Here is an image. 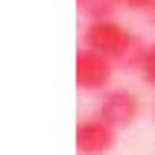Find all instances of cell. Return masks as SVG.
<instances>
[{
	"instance_id": "cell-1",
	"label": "cell",
	"mask_w": 155,
	"mask_h": 155,
	"mask_svg": "<svg viewBox=\"0 0 155 155\" xmlns=\"http://www.w3.org/2000/svg\"><path fill=\"white\" fill-rule=\"evenodd\" d=\"M83 46L109 56L122 69H139L142 53H145V43L129 27H122L119 20H89L86 30H83Z\"/></svg>"
},
{
	"instance_id": "cell-2",
	"label": "cell",
	"mask_w": 155,
	"mask_h": 155,
	"mask_svg": "<svg viewBox=\"0 0 155 155\" xmlns=\"http://www.w3.org/2000/svg\"><path fill=\"white\" fill-rule=\"evenodd\" d=\"M112 73H116V63L109 60V56L96 53L89 46H83L76 53V86L83 93H102L109 86Z\"/></svg>"
},
{
	"instance_id": "cell-3",
	"label": "cell",
	"mask_w": 155,
	"mask_h": 155,
	"mask_svg": "<svg viewBox=\"0 0 155 155\" xmlns=\"http://www.w3.org/2000/svg\"><path fill=\"white\" fill-rule=\"evenodd\" d=\"M139 99L129 93V89H109V93L99 99V119L109 122L112 129H129V125L139 119Z\"/></svg>"
},
{
	"instance_id": "cell-4",
	"label": "cell",
	"mask_w": 155,
	"mask_h": 155,
	"mask_svg": "<svg viewBox=\"0 0 155 155\" xmlns=\"http://www.w3.org/2000/svg\"><path fill=\"white\" fill-rule=\"evenodd\" d=\"M116 145V129L109 122L96 119H83L76 125V152L79 155H106Z\"/></svg>"
},
{
	"instance_id": "cell-5",
	"label": "cell",
	"mask_w": 155,
	"mask_h": 155,
	"mask_svg": "<svg viewBox=\"0 0 155 155\" xmlns=\"http://www.w3.org/2000/svg\"><path fill=\"white\" fill-rule=\"evenodd\" d=\"M116 7H119V0H79V10L89 20H112Z\"/></svg>"
},
{
	"instance_id": "cell-6",
	"label": "cell",
	"mask_w": 155,
	"mask_h": 155,
	"mask_svg": "<svg viewBox=\"0 0 155 155\" xmlns=\"http://www.w3.org/2000/svg\"><path fill=\"white\" fill-rule=\"evenodd\" d=\"M139 76H142L149 86H155V43H149V46H145V53H142V63H139Z\"/></svg>"
},
{
	"instance_id": "cell-7",
	"label": "cell",
	"mask_w": 155,
	"mask_h": 155,
	"mask_svg": "<svg viewBox=\"0 0 155 155\" xmlns=\"http://www.w3.org/2000/svg\"><path fill=\"white\" fill-rule=\"evenodd\" d=\"M119 7H125V10H152L155 7V0H119Z\"/></svg>"
},
{
	"instance_id": "cell-8",
	"label": "cell",
	"mask_w": 155,
	"mask_h": 155,
	"mask_svg": "<svg viewBox=\"0 0 155 155\" xmlns=\"http://www.w3.org/2000/svg\"><path fill=\"white\" fill-rule=\"evenodd\" d=\"M149 23H152V27H155V7H152V10H149Z\"/></svg>"
}]
</instances>
